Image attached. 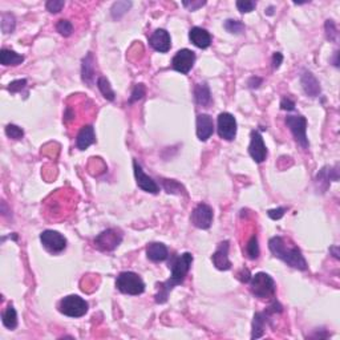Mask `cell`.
Returning a JSON list of instances; mask_svg holds the SVG:
<instances>
[{
    "mask_svg": "<svg viewBox=\"0 0 340 340\" xmlns=\"http://www.w3.org/2000/svg\"><path fill=\"white\" fill-rule=\"evenodd\" d=\"M192 263L193 255L190 253H184L181 255L173 256L170 263H169V269H172V276L166 282L157 284V287H159V293L155 294V302L157 303H165L166 300H168L170 291L175 286H179V284L184 283L186 275L190 271Z\"/></svg>",
    "mask_w": 340,
    "mask_h": 340,
    "instance_id": "1",
    "label": "cell"
},
{
    "mask_svg": "<svg viewBox=\"0 0 340 340\" xmlns=\"http://www.w3.org/2000/svg\"><path fill=\"white\" fill-rule=\"evenodd\" d=\"M269 249L275 258L283 260L289 266L300 270V271H306L308 269L302 251L297 246L289 245L286 239L282 238V237H273L270 239Z\"/></svg>",
    "mask_w": 340,
    "mask_h": 340,
    "instance_id": "2",
    "label": "cell"
},
{
    "mask_svg": "<svg viewBox=\"0 0 340 340\" xmlns=\"http://www.w3.org/2000/svg\"><path fill=\"white\" fill-rule=\"evenodd\" d=\"M250 291L259 299H273L276 293L275 282L269 274L258 273L250 279Z\"/></svg>",
    "mask_w": 340,
    "mask_h": 340,
    "instance_id": "3",
    "label": "cell"
},
{
    "mask_svg": "<svg viewBox=\"0 0 340 340\" xmlns=\"http://www.w3.org/2000/svg\"><path fill=\"white\" fill-rule=\"evenodd\" d=\"M116 287L122 294L128 295H141L145 291V283L141 276L132 271H124L120 274L116 280Z\"/></svg>",
    "mask_w": 340,
    "mask_h": 340,
    "instance_id": "4",
    "label": "cell"
},
{
    "mask_svg": "<svg viewBox=\"0 0 340 340\" xmlns=\"http://www.w3.org/2000/svg\"><path fill=\"white\" fill-rule=\"evenodd\" d=\"M283 311V307L280 306L279 302L274 300L271 306L266 308L263 312H256L253 319V332H251V339H259L263 336L266 326H269L270 320L274 313H279Z\"/></svg>",
    "mask_w": 340,
    "mask_h": 340,
    "instance_id": "5",
    "label": "cell"
},
{
    "mask_svg": "<svg viewBox=\"0 0 340 340\" xmlns=\"http://www.w3.org/2000/svg\"><path fill=\"white\" fill-rule=\"evenodd\" d=\"M59 311L69 318H81L88 312V303L79 295H68L61 299Z\"/></svg>",
    "mask_w": 340,
    "mask_h": 340,
    "instance_id": "6",
    "label": "cell"
},
{
    "mask_svg": "<svg viewBox=\"0 0 340 340\" xmlns=\"http://www.w3.org/2000/svg\"><path fill=\"white\" fill-rule=\"evenodd\" d=\"M286 125L290 128L298 144L303 149L308 148V138H307V120L303 116H287Z\"/></svg>",
    "mask_w": 340,
    "mask_h": 340,
    "instance_id": "7",
    "label": "cell"
},
{
    "mask_svg": "<svg viewBox=\"0 0 340 340\" xmlns=\"http://www.w3.org/2000/svg\"><path fill=\"white\" fill-rule=\"evenodd\" d=\"M122 241V234L117 229H108L94 238V246L101 251H113Z\"/></svg>",
    "mask_w": 340,
    "mask_h": 340,
    "instance_id": "8",
    "label": "cell"
},
{
    "mask_svg": "<svg viewBox=\"0 0 340 340\" xmlns=\"http://www.w3.org/2000/svg\"><path fill=\"white\" fill-rule=\"evenodd\" d=\"M40 241L43 246L52 254H59L64 251L67 247V239L63 234L55 230H45L40 234Z\"/></svg>",
    "mask_w": 340,
    "mask_h": 340,
    "instance_id": "9",
    "label": "cell"
},
{
    "mask_svg": "<svg viewBox=\"0 0 340 340\" xmlns=\"http://www.w3.org/2000/svg\"><path fill=\"white\" fill-rule=\"evenodd\" d=\"M218 135L226 141H232L237 136V120L231 113L223 112L218 116Z\"/></svg>",
    "mask_w": 340,
    "mask_h": 340,
    "instance_id": "10",
    "label": "cell"
},
{
    "mask_svg": "<svg viewBox=\"0 0 340 340\" xmlns=\"http://www.w3.org/2000/svg\"><path fill=\"white\" fill-rule=\"evenodd\" d=\"M194 61H196V54L185 48L174 55L172 60V67L179 73L188 74L194 65Z\"/></svg>",
    "mask_w": 340,
    "mask_h": 340,
    "instance_id": "11",
    "label": "cell"
},
{
    "mask_svg": "<svg viewBox=\"0 0 340 340\" xmlns=\"http://www.w3.org/2000/svg\"><path fill=\"white\" fill-rule=\"evenodd\" d=\"M213 209L206 203H199L192 213V223L198 229H209L213 223Z\"/></svg>",
    "mask_w": 340,
    "mask_h": 340,
    "instance_id": "12",
    "label": "cell"
},
{
    "mask_svg": "<svg viewBox=\"0 0 340 340\" xmlns=\"http://www.w3.org/2000/svg\"><path fill=\"white\" fill-rule=\"evenodd\" d=\"M133 170H135L136 181H137L138 188L142 189V190L146 193H152V194H157V193L160 192V188L159 185H157V182H155L152 177H149L148 174H145L141 165L137 162V160L133 161Z\"/></svg>",
    "mask_w": 340,
    "mask_h": 340,
    "instance_id": "13",
    "label": "cell"
},
{
    "mask_svg": "<svg viewBox=\"0 0 340 340\" xmlns=\"http://www.w3.org/2000/svg\"><path fill=\"white\" fill-rule=\"evenodd\" d=\"M249 153L251 155V159L255 162L260 164L266 160L267 157V148L263 141L262 136L258 130L251 132V141H250Z\"/></svg>",
    "mask_w": 340,
    "mask_h": 340,
    "instance_id": "14",
    "label": "cell"
},
{
    "mask_svg": "<svg viewBox=\"0 0 340 340\" xmlns=\"http://www.w3.org/2000/svg\"><path fill=\"white\" fill-rule=\"evenodd\" d=\"M229 241H223V242L219 243L216 253L213 254L212 256L214 266L218 270H222V271H227V270L231 269V262L229 259Z\"/></svg>",
    "mask_w": 340,
    "mask_h": 340,
    "instance_id": "15",
    "label": "cell"
},
{
    "mask_svg": "<svg viewBox=\"0 0 340 340\" xmlns=\"http://www.w3.org/2000/svg\"><path fill=\"white\" fill-rule=\"evenodd\" d=\"M149 44L157 52L165 54L172 47V39H170V35H169L168 31L155 30L152 36L149 37Z\"/></svg>",
    "mask_w": 340,
    "mask_h": 340,
    "instance_id": "16",
    "label": "cell"
},
{
    "mask_svg": "<svg viewBox=\"0 0 340 340\" xmlns=\"http://www.w3.org/2000/svg\"><path fill=\"white\" fill-rule=\"evenodd\" d=\"M214 133V121L212 116L201 113L197 116V137L201 141H207Z\"/></svg>",
    "mask_w": 340,
    "mask_h": 340,
    "instance_id": "17",
    "label": "cell"
},
{
    "mask_svg": "<svg viewBox=\"0 0 340 340\" xmlns=\"http://www.w3.org/2000/svg\"><path fill=\"white\" fill-rule=\"evenodd\" d=\"M300 84L303 88L304 93L310 97H318L322 92V88H320V83L318 81V79L312 74V72L310 71H303L302 76H300Z\"/></svg>",
    "mask_w": 340,
    "mask_h": 340,
    "instance_id": "18",
    "label": "cell"
},
{
    "mask_svg": "<svg viewBox=\"0 0 340 340\" xmlns=\"http://www.w3.org/2000/svg\"><path fill=\"white\" fill-rule=\"evenodd\" d=\"M94 73H96V60H94L93 54L88 52L87 56L81 61V77L89 87L93 85Z\"/></svg>",
    "mask_w": 340,
    "mask_h": 340,
    "instance_id": "19",
    "label": "cell"
},
{
    "mask_svg": "<svg viewBox=\"0 0 340 340\" xmlns=\"http://www.w3.org/2000/svg\"><path fill=\"white\" fill-rule=\"evenodd\" d=\"M339 179V166L335 165V168H330V166H326L318 173L317 178V184L319 185V188L322 186V190L326 192L328 186H330L331 181H337Z\"/></svg>",
    "mask_w": 340,
    "mask_h": 340,
    "instance_id": "20",
    "label": "cell"
},
{
    "mask_svg": "<svg viewBox=\"0 0 340 340\" xmlns=\"http://www.w3.org/2000/svg\"><path fill=\"white\" fill-rule=\"evenodd\" d=\"M189 39L192 41L196 47L198 48H205L210 47V44H212V36L206 30L201 27H193L189 32Z\"/></svg>",
    "mask_w": 340,
    "mask_h": 340,
    "instance_id": "21",
    "label": "cell"
},
{
    "mask_svg": "<svg viewBox=\"0 0 340 340\" xmlns=\"http://www.w3.org/2000/svg\"><path fill=\"white\" fill-rule=\"evenodd\" d=\"M96 142V135H94V128L92 125H84L79 132L76 137V146L80 150H85Z\"/></svg>",
    "mask_w": 340,
    "mask_h": 340,
    "instance_id": "22",
    "label": "cell"
},
{
    "mask_svg": "<svg viewBox=\"0 0 340 340\" xmlns=\"http://www.w3.org/2000/svg\"><path fill=\"white\" fill-rule=\"evenodd\" d=\"M146 255L153 262H162V260L168 259L169 250L164 243L153 242L146 247Z\"/></svg>",
    "mask_w": 340,
    "mask_h": 340,
    "instance_id": "23",
    "label": "cell"
},
{
    "mask_svg": "<svg viewBox=\"0 0 340 340\" xmlns=\"http://www.w3.org/2000/svg\"><path fill=\"white\" fill-rule=\"evenodd\" d=\"M194 98H196V102L198 105L207 107L212 102V92H210L209 85L206 83L197 84L194 88Z\"/></svg>",
    "mask_w": 340,
    "mask_h": 340,
    "instance_id": "24",
    "label": "cell"
},
{
    "mask_svg": "<svg viewBox=\"0 0 340 340\" xmlns=\"http://www.w3.org/2000/svg\"><path fill=\"white\" fill-rule=\"evenodd\" d=\"M24 61L23 55L16 54L15 51H11V49H6L3 48L2 52H0V63L3 65H19Z\"/></svg>",
    "mask_w": 340,
    "mask_h": 340,
    "instance_id": "25",
    "label": "cell"
},
{
    "mask_svg": "<svg viewBox=\"0 0 340 340\" xmlns=\"http://www.w3.org/2000/svg\"><path fill=\"white\" fill-rule=\"evenodd\" d=\"M2 320H3V324L10 330H14L17 327V313L16 310H15V307L12 304L6 308L2 313Z\"/></svg>",
    "mask_w": 340,
    "mask_h": 340,
    "instance_id": "26",
    "label": "cell"
},
{
    "mask_svg": "<svg viewBox=\"0 0 340 340\" xmlns=\"http://www.w3.org/2000/svg\"><path fill=\"white\" fill-rule=\"evenodd\" d=\"M97 87L98 89H100V92H101L102 96H104L107 100H109V101H115V96H116L115 91L112 89L111 84H109V81L107 80V77H104V76L98 77Z\"/></svg>",
    "mask_w": 340,
    "mask_h": 340,
    "instance_id": "27",
    "label": "cell"
},
{
    "mask_svg": "<svg viewBox=\"0 0 340 340\" xmlns=\"http://www.w3.org/2000/svg\"><path fill=\"white\" fill-rule=\"evenodd\" d=\"M130 7H132V2H125V0L116 2L111 10L112 16H113V19H120V17H122L126 12H128Z\"/></svg>",
    "mask_w": 340,
    "mask_h": 340,
    "instance_id": "28",
    "label": "cell"
},
{
    "mask_svg": "<svg viewBox=\"0 0 340 340\" xmlns=\"http://www.w3.org/2000/svg\"><path fill=\"white\" fill-rule=\"evenodd\" d=\"M161 184L162 188L165 189V192L169 194H182L185 192L184 186L174 179H161Z\"/></svg>",
    "mask_w": 340,
    "mask_h": 340,
    "instance_id": "29",
    "label": "cell"
},
{
    "mask_svg": "<svg viewBox=\"0 0 340 340\" xmlns=\"http://www.w3.org/2000/svg\"><path fill=\"white\" fill-rule=\"evenodd\" d=\"M246 255L250 259H256L259 256V245H258V238L256 236H253L249 239L246 245Z\"/></svg>",
    "mask_w": 340,
    "mask_h": 340,
    "instance_id": "30",
    "label": "cell"
},
{
    "mask_svg": "<svg viewBox=\"0 0 340 340\" xmlns=\"http://www.w3.org/2000/svg\"><path fill=\"white\" fill-rule=\"evenodd\" d=\"M16 27V20L15 16L11 14H3L2 15V30L4 34H12Z\"/></svg>",
    "mask_w": 340,
    "mask_h": 340,
    "instance_id": "31",
    "label": "cell"
},
{
    "mask_svg": "<svg viewBox=\"0 0 340 340\" xmlns=\"http://www.w3.org/2000/svg\"><path fill=\"white\" fill-rule=\"evenodd\" d=\"M223 27L225 30L229 32V34H234V35H241L245 31V24L242 21L239 20H234V19H229V20H226L225 24H223Z\"/></svg>",
    "mask_w": 340,
    "mask_h": 340,
    "instance_id": "32",
    "label": "cell"
},
{
    "mask_svg": "<svg viewBox=\"0 0 340 340\" xmlns=\"http://www.w3.org/2000/svg\"><path fill=\"white\" fill-rule=\"evenodd\" d=\"M56 30H58L59 34L61 35V36H71L72 32H73V25H72V23L69 20H59V23L56 24Z\"/></svg>",
    "mask_w": 340,
    "mask_h": 340,
    "instance_id": "33",
    "label": "cell"
},
{
    "mask_svg": "<svg viewBox=\"0 0 340 340\" xmlns=\"http://www.w3.org/2000/svg\"><path fill=\"white\" fill-rule=\"evenodd\" d=\"M6 135L10 138H12V140H20L24 136V130L20 126H17V125L8 124L6 126Z\"/></svg>",
    "mask_w": 340,
    "mask_h": 340,
    "instance_id": "34",
    "label": "cell"
},
{
    "mask_svg": "<svg viewBox=\"0 0 340 340\" xmlns=\"http://www.w3.org/2000/svg\"><path fill=\"white\" fill-rule=\"evenodd\" d=\"M145 93H146V88H145L144 84L135 85L133 91H132L130 98H129V102H130V104H133V102L138 101V100H141V98L145 96Z\"/></svg>",
    "mask_w": 340,
    "mask_h": 340,
    "instance_id": "35",
    "label": "cell"
},
{
    "mask_svg": "<svg viewBox=\"0 0 340 340\" xmlns=\"http://www.w3.org/2000/svg\"><path fill=\"white\" fill-rule=\"evenodd\" d=\"M256 7L255 2H251V0H238L237 2V8H238L242 14H249L254 8Z\"/></svg>",
    "mask_w": 340,
    "mask_h": 340,
    "instance_id": "36",
    "label": "cell"
},
{
    "mask_svg": "<svg viewBox=\"0 0 340 340\" xmlns=\"http://www.w3.org/2000/svg\"><path fill=\"white\" fill-rule=\"evenodd\" d=\"M27 87V80L25 79H20V80H15L12 83L8 84V91L11 93H19L24 89V88Z\"/></svg>",
    "mask_w": 340,
    "mask_h": 340,
    "instance_id": "37",
    "label": "cell"
},
{
    "mask_svg": "<svg viewBox=\"0 0 340 340\" xmlns=\"http://www.w3.org/2000/svg\"><path fill=\"white\" fill-rule=\"evenodd\" d=\"M45 7H47V10L51 12V14H58V12H60L61 10H63V7H64V2L63 0H49V2H47V4H45Z\"/></svg>",
    "mask_w": 340,
    "mask_h": 340,
    "instance_id": "38",
    "label": "cell"
},
{
    "mask_svg": "<svg viewBox=\"0 0 340 340\" xmlns=\"http://www.w3.org/2000/svg\"><path fill=\"white\" fill-rule=\"evenodd\" d=\"M326 35L327 39L331 41H336L337 37V31L335 27V23L332 20H327L326 21Z\"/></svg>",
    "mask_w": 340,
    "mask_h": 340,
    "instance_id": "39",
    "label": "cell"
},
{
    "mask_svg": "<svg viewBox=\"0 0 340 340\" xmlns=\"http://www.w3.org/2000/svg\"><path fill=\"white\" fill-rule=\"evenodd\" d=\"M182 4H184V7L188 8L189 11H197L198 8L203 7V6L206 4V2H205V0H197V2H196V0H194V2H193V0H192V2H186V0H185V2H184Z\"/></svg>",
    "mask_w": 340,
    "mask_h": 340,
    "instance_id": "40",
    "label": "cell"
},
{
    "mask_svg": "<svg viewBox=\"0 0 340 340\" xmlns=\"http://www.w3.org/2000/svg\"><path fill=\"white\" fill-rule=\"evenodd\" d=\"M284 212H286V209H284V207H278V209L269 210V212H267V214H269L270 218L274 219V221H276V219H280L283 216H284Z\"/></svg>",
    "mask_w": 340,
    "mask_h": 340,
    "instance_id": "41",
    "label": "cell"
},
{
    "mask_svg": "<svg viewBox=\"0 0 340 340\" xmlns=\"http://www.w3.org/2000/svg\"><path fill=\"white\" fill-rule=\"evenodd\" d=\"M280 108L283 111H294L295 109V102L289 97H283L282 101H280Z\"/></svg>",
    "mask_w": 340,
    "mask_h": 340,
    "instance_id": "42",
    "label": "cell"
},
{
    "mask_svg": "<svg viewBox=\"0 0 340 340\" xmlns=\"http://www.w3.org/2000/svg\"><path fill=\"white\" fill-rule=\"evenodd\" d=\"M238 279L242 283H249L251 279V275H250V271L247 269H242L238 273Z\"/></svg>",
    "mask_w": 340,
    "mask_h": 340,
    "instance_id": "43",
    "label": "cell"
},
{
    "mask_svg": "<svg viewBox=\"0 0 340 340\" xmlns=\"http://www.w3.org/2000/svg\"><path fill=\"white\" fill-rule=\"evenodd\" d=\"M283 61V55L280 54V52H275V54L273 55V68L274 69H278V68L280 67V64H282Z\"/></svg>",
    "mask_w": 340,
    "mask_h": 340,
    "instance_id": "44",
    "label": "cell"
},
{
    "mask_svg": "<svg viewBox=\"0 0 340 340\" xmlns=\"http://www.w3.org/2000/svg\"><path fill=\"white\" fill-rule=\"evenodd\" d=\"M262 79H259V77H255V76H254V77H251L249 80V83H247V85H249L250 88H251V89H256V88H259V85L262 84Z\"/></svg>",
    "mask_w": 340,
    "mask_h": 340,
    "instance_id": "45",
    "label": "cell"
},
{
    "mask_svg": "<svg viewBox=\"0 0 340 340\" xmlns=\"http://www.w3.org/2000/svg\"><path fill=\"white\" fill-rule=\"evenodd\" d=\"M337 250H339V249H337V246H333V247H331L330 251L333 254V256H335L336 259H339L340 256H339V251H337Z\"/></svg>",
    "mask_w": 340,
    "mask_h": 340,
    "instance_id": "46",
    "label": "cell"
},
{
    "mask_svg": "<svg viewBox=\"0 0 340 340\" xmlns=\"http://www.w3.org/2000/svg\"><path fill=\"white\" fill-rule=\"evenodd\" d=\"M337 56H339V52H335V61H333V65L335 67H339V61H337Z\"/></svg>",
    "mask_w": 340,
    "mask_h": 340,
    "instance_id": "47",
    "label": "cell"
},
{
    "mask_svg": "<svg viewBox=\"0 0 340 340\" xmlns=\"http://www.w3.org/2000/svg\"><path fill=\"white\" fill-rule=\"evenodd\" d=\"M267 15H273L274 14V7H269L266 11Z\"/></svg>",
    "mask_w": 340,
    "mask_h": 340,
    "instance_id": "48",
    "label": "cell"
}]
</instances>
